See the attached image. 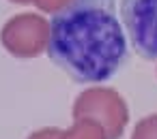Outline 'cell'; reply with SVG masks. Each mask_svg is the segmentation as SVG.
Listing matches in <instances>:
<instances>
[{
    "label": "cell",
    "instance_id": "277c9868",
    "mask_svg": "<svg viewBox=\"0 0 157 139\" xmlns=\"http://www.w3.org/2000/svg\"><path fill=\"white\" fill-rule=\"evenodd\" d=\"M121 15L133 49L157 60V0H121Z\"/></svg>",
    "mask_w": 157,
    "mask_h": 139
},
{
    "label": "cell",
    "instance_id": "5b68a950",
    "mask_svg": "<svg viewBox=\"0 0 157 139\" xmlns=\"http://www.w3.org/2000/svg\"><path fill=\"white\" fill-rule=\"evenodd\" d=\"M58 139H108L105 128L90 118H73V124L60 130Z\"/></svg>",
    "mask_w": 157,
    "mask_h": 139
},
{
    "label": "cell",
    "instance_id": "7a4b0ae2",
    "mask_svg": "<svg viewBox=\"0 0 157 139\" xmlns=\"http://www.w3.org/2000/svg\"><path fill=\"white\" fill-rule=\"evenodd\" d=\"M71 111H73V118H90L99 122L105 128L108 139H121L129 122V109L123 96L116 90L101 88V86L84 90L75 98Z\"/></svg>",
    "mask_w": 157,
    "mask_h": 139
},
{
    "label": "cell",
    "instance_id": "52a82bcc",
    "mask_svg": "<svg viewBox=\"0 0 157 139\" xmlns=\"http://www.w3.org/2000/svg\"><path fill=\"white\" fill-rule=\"evenodd\" d=\"M71 0H33V5L37 9H41L43 13H58L60 9H65Z\"/></svg>",
    "mask_w": 157,
    "mask_h": 139
},
{
    "label": "cell",
    "instance_id": "3957f363",
    "mask_svg": "<svg viewBox=\"0 0 157 139\" xmlns=\"http://www.w3.org/2000/svg\"><path fill=\"white\" fill-rule=\"evenodd\" d=\"M0 41L17 58H35L50 45V24L39 13H20L2 26Z\"/></svg>",
    "mask_w": 157,
    "mask_h": 139
},
{
    "label": "cell",
    "instance_id": "6da1fadb",
    "mask_svg": "<svg viewBox=\"0 0 157 139\" xmlns=\"http://www.w3.org/2000/svg\"><path fill=\"white\" fill-rule=\"evenodd\" d=\"M48 54L80 84L110 79L127 56L114 0H71L50 22Z\"/></svg>",
    "mask_w": 157,
    "mask_h": 139
},
{
    "label": "cell",
    "instance_id": "9c48e42d",
    "mask_svg": "<svg viewBox=\"0 0 157 139\" xmlns=\"http://www.w3.org/2000/svg\"><path fill=\"white\" fill-rule=\"evenodd\" d=\"M11 2H15V5H28V2H33V0H11Z\"/></svg>",
    "mask_w": 157,
    "mask_h": 139
},
{
    "label": "cell",
    "instance_id": "ba28073f",
    "mask_svg": "<svg viewBox=\"0 0 157 139\" xmlns=\"http://www.w3.org/2000/svg\"><path fill=\"white\" fill-rule=\"evenodd\" d=\"M60 137V130L54 128V126H48V128H41V130H35L28 139H58Z\"/></svg>",
    "mask_w": 157,
    "mask_h": 139
},
{
    "label": "cell",
    "instance_id": "8992f818",
    "mask_svg": "<svg viewBox=\"0 0 157 139\" xmlns=\"http://www.w3.org/2000/svg\"><path fill=\"white\" fill-rule=\"evenodd\" d=\"M131 139H157V113H153L148 118H142L136 124Z\"/></svg>",
    "mask_w": 157,
    "mask_h": 139
}]
</instances>
